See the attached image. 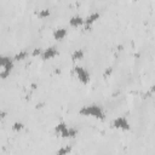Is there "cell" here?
Here are the masks:
<instances>
[{
    "label": "cell",
    "instance_id": "12",
    "mask_svg": "<svg viewBox=\"0 0 155 155\" xmlns=\"http://www.w3.org/2000/svg\"><path fill=\"white\" fill-rule=\"evenodd\" d=\"M39 17H47V16H50V10L48 8H44V10H41V11H39Z\"/></svg>",
    "mask_w": 155,
    "mask_h": 155
},
{
    "label": "cell",
    "instance_id": "1",
    "mask_svg": "<svg viewBox=\"0 0 155 155\" xmlns=\"http://www.w3.org/2000/svg\"><path fill=\"white\" fill-rule=\"evenodd\" d=\"M79 113L81 114V115H91V116H96V117H98V119H103L104 117V113H103V110H102V108L99 107V105H97V104H91V105H85V107H82L80 110H79Z\"/></svg>",
    "mask_w": 155,
    "mask_h": 155
},
{
    "label": "cell",
    "instance_id": "5",
    "mask_svg": "<svg viewBox=\"0 0 155 155\" xmlns=\"http://www.w3.org/2000/svg\"><path fill=\"white\" fill-rule=\"evenodd\" d=\"M56 54H58V51L54 48V47H48V48H46L44 52H42V58L44 59H48V58H52V57H54Z\"/></svg>",
    "mask_w": 155,
    "mask_h": 155
},
{
    "label": "cell",
    "instance_id": "8",
    "mask_svg": "<svg viewBox=\"0 0 155 155\" xmlns=\"http://www.w3.org/2000/svg\"><path fill=\"white\" fill-rule=\"evenodd\" d=\"M65 34H67V29H64V28H59V29H56V30L53 31V36H54V39H57V40L63 39V38L65 36Z\"/></svg>",
    "mask_w": 155,
    "mask_h": 155
},
{
    "label": "cell",
    "instance_id": "4",
    "mask_svg": "<svg viewBox=\"0 0 155 155\" xmlns=\"http://www.w3.org/2000/svg\"><path fill=\"white\" fill-rule=\"evenodd\" d=\"M54 131L57 132V133H59L62 137H69V127L64 124V122H61V124H58V125H56V127H54Z\"/></svg>",
    "mask_w": 155,
    "mask_h": 155
},
{
    "label": "cell",
    "instance_id": "15",
    "mask_svg": "<svg viewBox=\"0 0 155 155\" xmlns=\"http://www.w3.org/2000/svg\"><path fill=\"white\" fill-rule=\"evenodd\" d=\"M110 73H111V68H109L108 70H105V71H104V75H109Z\"/></svg>",
    "mask_w": 155,
    "mask_h": 155
},
{
    "label": "cell",
    "instance_id": "16",
    "mask_svg": "<svg viewBox=\"0 0 155 155\" xmlns=\"http://www.w3.org/2000/svg\"><path fill=\"white\" fill-rule=\"evenodd\" d=\"M150 92H155V85H153V86H151V88H150Z\"/></svg>",
    "mask_w": 155,
    "mask_h": 155
},
{
    "label": "cell",
    "instance_id": "13",
    "mask_svg": "<svg viewBox=\"0 0 155 155\" xmlns=\"http://www.w3.org/2000/svg\"><path fill=\"white\" fill-rule=\"evenodd\" d=\"M12 128H13L15 131H19V130L23 128V124H22V122H15L13 126H12Z\"/></svg>",
    "mask_w": 155,
    "mask_h": 155
},
{
    "label": "cell",
    "instance_id": "7",
    "mask_svg": "<svg viewBox=\"0 0 155 155\" xmlns=\"http://www.w3.org/2000/svg\"><path fill=\"white\" fill-rule=\"evenodd\" d=\"M84 22H85V21L82 19V17H81V16H78V15L73 16V17L69 19V24H70V25H73V27H78V25H81Z\"/></svg>",
    "mask_w": 155,
    "mask_h": 155
},
{
    "label": "cell",
    "instance_id": "14",
    "mask_svg": "<svg viewBox=\"0 0 155 155\" xmlns=\"http://www.w3.org/2000/svg\"><path fill=\"white\" fill-rule=\"evenodd\" d=\"M33 56H39V54H42V52H41V50L40 48H35L34 51H33V53H31Z\"/></svg>",
    "mask_w": 155,
    "mask_h": 155
},
{
    "label": "cell",
    "instance_id": "11",
    "mask_svg": "<svg viewBox=\"0 0 155 155\" xmlns=\"http://www.w3.org/2000/svg\"><path fill=\"white\" fill-rule=\"evenodd\" d=\"M84 57V51L82 50H75L71 54V58L73 59H81Z\"/></svg>",
    "mask_w": 155,
    "mask_h": 155
},
{
    "label": "cell",
    "instance_id": "9",
    "mask_svg": "<svg viewBox=\"0 0 155 155\" xmlns=\"http://www.w3.org/2000/svg\"><path fill=\"white\" fill-rule=\"evenodd\" d=\"M71 150V147L70 145H65L61 149H58V151L56 153V155H68V153Z\"/></svg>",
    "mask_w": 155,
    "mask_h": 155
},
{
    "label": "cell",
    "instance_id": "6",
    "mask_svg": "<svg viewBox=\"0 0 155 155\" xmlns=\"http://www.w3.org/2000/svg\"><path fill=\"white\" fill-rule=\"evenodd\" d=\"M98 17H99V12H93V13L88 15V16H87V18L85 19L86 28H90V25H91L96 19H98Z\"/></svg>",
    "mask_w": 155,
    "mask_h": 155
},
{
    "label": "cell",
    "instance_id": "2",
    "mask_svg": "<svg viewBox=\"0 0 155 155\" xmlns=\"http://www.w3.org/2000/svg\"><path fill=\"white\" fill-rule=\"evenodd\" d=\"M111 125H113L114 127L121 128V130H128V128H130V124H128V121L126 120V117H124V116H119V117L114 119V121H113Z\"/></svg>",
    "mask_w": 155,
    "mask_h": 155
},
{
    "label": "cell",
    "instance_id": "3",
    "mask_svg": "<svg viewBox=\"0 0 155 155\" xmlns=\"http://www.w3.org/2000/svg\"><path fill=\"white\" fill-rule=\"evenodd\" d=\"M75 73H76V75H78V79H79L82 84H87V82H88V80H90L88 73H87L84 68H81V67H75Z\"/></svg>",
    "mask_w": 155,
    "mask_h": 155
},
{
    "label": "cell",
    "instance_id": "10",
    "mask_svg": "<svg viewBox=\"0 0 155 155\" xmlns=\"http://www.w3.org/2000/svg\"><path fill=\"white\" fill-rule=\"evenodd\" d=\"M27 56H28V52L27 51H21V52H18V53H16L13 56V61H21V59L25 58Z\"/></svg>",
    "mask_w": 155,
    "mask_h": 155
}]
</instances>
